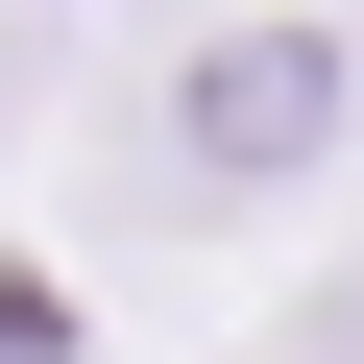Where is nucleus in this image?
<instances>
[{
	"label": "nucleus",
	"instance_id": "1",
	"mask_svg": "<svg viewBox=\"0 0 364 364\" xmlns=\"http://www.w3.org/2000/svg\"><path fill=\"white\" fill-rule=\"evenodd\" d=\"M316 97H340L316 49H219V73H195V170H267V146H316Z\"/></svg>",
	"mask_w": 364,
	"mask_h": 364
}]
</instances>
